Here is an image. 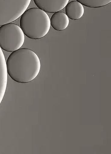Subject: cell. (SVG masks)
I'll return each instance as SVG.
<instances>
[{
  "mask_svg": "<svg viewBox=\"0 0 111 154\" xmlns=\"http://www.w3.org/2000/svg\"><path fill=\"white\" fill-rule=\"evenodd\" d=\"M7 72L10 78L17 83L32 82L39 73V58L32 50L26 48L12 52L6 61Z\"/></svg>",
  "mask_w": 111,
  "mask_h": 154,
  "instance_id": "1",
  "label": "cell"
},
{
  "mask_svg": "<svg viewBox=\"0 0 111 154\" xmlns=\"http://www.w3.org/2000/svg\"><path fill=\"white\" fill-rule=\"evenodd\" d=\"M20 27L23 33L32 39L44 37L50 29V18L47 13L39 8L26 10L20 17Z\"/></svg>",
  "mask_w": 111,
  "mask_h": 154,
  "instance_id": "2",
  "label": "cell"
},
{
  "mask_svg": "<svg viewBox=\"0 0 111 154\" xmlns=\"http://www.w3.org/2000/svg\"><path fill=\"white\" fill-rule=\"evenodd\" d=\"M24 34L20 26L8 23L0 26V47L6 52L20 49L24 44Z\"/></svg>",
  "mask_w": 111,
  "mask_h": 154,
  "instance_id": "3",
  "label": "cell"
},
{
  "mask_svg": "<svg viewBox=\"0 0 111 154\" xmlns=\"http://www.w3.org/2000/svg\"><path fill=\"white\" fill-rule=\"evenodd\" d=\"M31 0H0V26L17 20L27 9Z\"/></svg>",
  "mask_w": 111,
  "mask_h": 154,
  "instance_id": "4",
  "label": "cell"
},
{
  "mask_svg": "<svg viewBox=\"0 0 111 154\" xmlns=\"http://www.w3.org/2000/svg\"><path fill=\"white\" fill-rule=\"evenodd\" d=\"M38 8L45 12L54 13L61 11L69 0H33Z\"/></svg>",
  "mask_w": 111,
  "mask_h": 154,
  "instance_id": "5",
  "label": "cell"
},
{
  "mask_svg": "<svg viewBox=\"0 0 111 154\" xmlns=\"http://www.w3.org/2000/svg\"><path fill=\"white\" fill-rule=\"evenodd\" d=\"M50 24L57 31L64 30L69 25V19L66 14L61 12L54 13L51 17Z\"/></svg>",
  "mask_w": 111,
  "mask_h": 154,
  "instance_id": "6",
  "label": "cell"
},
{
  "mask_svg": "<svg viewBox=\"0 0 111 154\" xmlns=\"http://www.w3.org/2000/svg\"><path fill=\"white\" fill-rule=\"evenodd\" d=\"M65 7L66 14L72 20H79L84 15V7L77 1H72L68 3Z\"/></svg>",
  "mask_w": 111,
  "mask_h": 154,
  "instance_id": "7",
  "label": "cell"
},
{
  "mask_svg": "<svg viewBox=\"0 0 111 154\" xmlns=\"http://www.w3.org/2000/svg\"><path fill=\"white\" fill-rule=\"evenodd\" d=\"M82 5L90 8H99L109 5L111 0H76Z\"/></svg>",
  "mask_w": 111,
  "mask_h": 154,
  "instance_id": "8",
  "label": "cell"
}]
</instances>
